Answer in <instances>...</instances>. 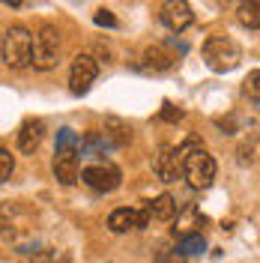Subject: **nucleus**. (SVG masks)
Listing matches in <instances>:
<instances>
[{"mask_svg":"<svg viewBox=\"0 0 260 263\" xmlns=\"http://www.w3.org/2000/svg\"><path fill=\"white\" fill-rule=\"evenodd\" d=\"M179 149H182V177L195 189H210L215 180V159L203 147H192V141Z\"/></svg>","mask_w":260,"mask_h":263,"instance_id":"f257e3e1","label":"nucleus"},{"mask_svg":"<svg viewBox=\"0 0 260 263\" xmlns=\"http://www.w3.org/2000/svg\"><path fill=\"white\" fill-rule=\"evenodd\" d=\"M203 60H207V66L212 72H230V69L239 66L243 51L230 36H210L203 42Z\"/></svg>","mask_w":260,"mask_h":263,"instance_id":"f03ea898","label":"nucleus"},{"mask_svg":"<svg viewBox=\"0 0 260 263\" xmlns=\"http://www.w3.org/2000/svg\"><path fill=\"white\" fill-rule=\"evenodd\" d=\"M30 54H33L30 30L21 27V24H12L3 36V63L9 69H24V66H30Z\"/></svg>","mask_w":260,"mask_h":263,"instance_id":"7ed1b4c3","label":"nucleus"},{"mask_svg":"<svg viewBox=\"0 0 260 263\" xmlns=\"http://www.w3.org/2000/svg\"><path fill=\"white\" fill-rule=\"evenodd\" d=\"M57 54H60V33L54 24H42L36 36H33V54L30 63L39 69V72H48L57 66Z\"/></svg>","mask_w":260,"mask_h":263,"instance_id":"20e7f679","label":"nucleus"},{"mask_svg":"<svg viewBox=\"0 0 260 263\" xmlns=\"http://www.w3.org/2000/svg\"><path fill=\"white\" fill-rule=\"evenodd\" d=\"M81 182L87 185V189H93V192H114V189H120V182H123V174H120V167H114V164H90V167H84L81 171Z\"/></svg>","mask_w":260,"mask_h":263,"instance_id":"39448f33","label":"nucleus"},{"mask_svg":"<svg viewBox=\"0 0 260 263\" xmlns=\"http://www.w3.org/2000/svg\"><path fill=\"white\" fill-rule=\"evenodd\" d=\"M96 75H99L96 57L78 54V57L72 60V69H69V90H72L75 96H87L90 87H93V81H96Z\"/></svg>","mask_w":260,"mask_h":263,"instance_id":"423d86ee","label":"nucleus"},{"mask_svg":"<svg viewBox=\"0 0 260 263\" xmlns=\"http://www.w3.org/2000/svg\"><path fill=\"white\" fill-rule=\"evenodd\" d=\"M159 15H162V24L171 33L189 30V27H192V21H195V12H192L189 0H164L162 9H159Z\"/></svg>","mask_w":260,"mask_h":263,"instance_id":"0eeeda50","label":"nucleus"},{"mask_svg":"<svg viewBox=\"0 0 260 263\" xmlns=\"http://www.w3.org/2000/svg\"><path fill=\"white\" fill-rule=\"evenodd\" d=\"M156 174L162 182H177L182 177V149L174 144H162L159 156H156Z\"/></svg>","mask_w":260,"mask_h":263,"instance_id":"6e6552de","label":"nucleus"},{"mask_svg":"<svg viewBox=\"0 0 260 263\" xmlns=\"http://www.w3.org/2000/svg\"><path fill=\"white\" fill-rule=\"evenodd\" d=\"M146 224H150V213H146V206H141V210H129V206H123V210H114V213L108 215V230H111V233L144 230Z\"/></svg>","mask_w":260,"mask_h":263,"instance_id":"1a4fd4ad","label":"nucleus"},{"mask_svg":"<svg viewBox=\"0 0 260 263\" xmlns=\"http://www.w3.org/2000/svg\"><path fill=\"white\" fill-rule=\"evenodd\" d=\"M78 147H63L54 149V177L63 185H75L78 182Z\"/></svg>","mask_w":260,"mask_h":263,"instance_id":"9d476101","label":"nucleus"},{"mask_svg":"<svg viewBox=\"0 0 260 263\" xmlns=\"http://www.w3.org/2000/svg\"><path fill=\"white\" fill-rule=\"evenodd\" d=\"M42 138H45V123L42 120H24L21 129H18V149L33 156L42 144Z\"/></svg>","mask_w":260,"mask_h":263,"instance_id":"9b49d317","label":"nucleus"},{"mask_svg":"<svg viewBox=\"0 0 260 263\" xmlns=\"http://www.w3.org/2000/svg\"><path fill=\"white\" fill-rule=\"evenodd\" d=\"M99 138H102L105 147H126L132 141V126H126L120 117H108L102 132H99Z\"/></svg>","mask_w":260,"mask_h":263,"instance_id":"f8f14e48","label":"nucleus"},{"mask_svg":"<svg viewBox=\"0 0 260 263\" xmlns=\"http://www.w3.org/2000/svg\"><path fill=\"white\" fill-rule=\"evenodd\" d=\"M207 224H210V221H207V215L200 213L197 206H185L182 213H177V228H174V233H179V236L200 233Z\"/></svg>","mask_w":260,"mask_h":263,"instance_id":"ddd939ff","label":"nucleus"},{"mask_svg":"<svg viewBox=\"0 0 260 263\" xmlns=\"http://www.w3.org/2000/svg\"><path fill=\"white\" fill-rule=\"evenodd\" d=\"M174 51L168 48V45H150L144 51V69L146 72H168L171 66H174Z\"/></svg>","mask_w":260,"mask_h":263,"instance_id":"4468645a","label":"nucleus"},{"mask_svg":"<svg viewBox=\"0 0 260 263\" xmlns=\"http://www.w3.org/2000/svg\"><path fill=\"white\" fill-rule=\"evenodd\" d=\"M146 213H150V218L171 221V218L177 215V200H174L171 195H159L156 200H150V203H146Z\"/></svg>","mask_w":260,"mask_h":263,"instance_id":"2eb2a0df","label":"nucleus"},{"mask_svg":"<svg viewBox=\"0 0 260 263\" xmlns=\"http://www.w3.org/2000/svg\"><path fill=\"white\" fill-rule=\"evenodd\" d=\"M236 21L243 27H248V30H257L260 27V0H239Z\"/></svg>","mask_w":260,"mask_h":263,"instance_id":"dca6fc26","label":"nucleus"},{"mask_svg":"<svg viewBox=\"0 0 260 263\" xmlns=\"http://www.w3.org/2000/svg\"><path fill=\"white\" fill-rule=\"evenodd\" d=\"M177 251L182 257H192V254H203L207 251V239L200 233H189V236H179V246Z\"/></svg>","mask_w":260,"mask_h":263,"instance_id":"f3484780","label":"nucleus"},{"mask_svg":"<svg viewBox=\"0 0 260 263\" xmlns=\"http://www.w3.org/2000/svg\"><path fill=\"white\" fill-rule=\"evenodd\" d=\"M33 263H69V254L57 251V248H42L33 254Z\"/></svg>","mask_w":260,"mask_h":263,"instance_id":"a211bd4d","label":"nucleus"},{"mask_svg":"<svg viewBox=\"0 0 260 263\" xmlns=\"http://www.w3.org/2000/svg\"><path fill=\"white\" fill-rule=\"evenodd\" d=\"M15 171V156L9 153L6 147H0V182H6Z\"/></svg>","mask_w":260,"mask_h":263,"instance_id":"6ab92c4d","label":"nucleus"},{"mask_svg":"<svg viewBox=\"0 0 260 263\" xmlns=\"http://www.w3.org/2000/svg\"><path fill=\"white\" fill-rule=\"evenodd\" d=\"M257 81H260V72L257 69H251V72H248V78H245V84H243V93L248 99H251V102H254V105H257L260 102V90H257Z\"/></svg>","mask_w":260,"mask_h":263,"instance_id":"aec40b11","label":"nucleus"},{"mask_svg":"<svg viewBox=\"0 0 260 263\" xmlns=\"http://www.w3.org/2000/svg\"><path fill=\"white\" fill-rule=\"evenodd\" d=\"M63 147H78V135L72 129H60V135H57V149Z\"/></svg>","mask_w":260,"mask_h":263,"instance_id":"412c9836","label":"nucleus"},{"mask_svg":"<svg viewBox=\"0 0 260 263\" xmlns=\"http://www.w3.org/2000/svg\"><path fill=\"white\" fill-rule=\"evenodd\" d=\"M164 120V123H177V120H182V111H179V108H174V105H171V102H164L162 105V114H159Z\"/></svg>","mask_w":260,"mask_h":263,"instance_id":"4be33fe9","label":"nucleus"},{"mask_svg":"<svg viewBox=\"0 0 260 263\" xmlns=\"http://www.w3.org/2000/svg\"><path fill=\"white\" fill-rule=\"evenodd\" d=\"M93 21H96L99 27H117V18L108 12V9H99L96 15H93Z\"/></svg>","mask_w":260,"mask_h":263,"instance_id":"5701e85b","label":"nucleus"},{"mask_svg":"<svg viewBox=\"0 0 260 263\" xmlns=\"http://www.w3.org/2000/svg\"><path fill=\"white\" fill-rule=\"evenodd\" d=\"M156 263H185V257L174 248V251H162V254L156 257Z\"/></svg>","mask_w":260,"mask_h":263,"instance_id":"b1692460","label":"nucleus"},{"mask_svg":"<svg viewBox=\"0 0 260 263\" xmlns=\"http://www.w3.org/2000/svg\"><path fill=\"white\" fill-rule=\"evenodd\" d=\"M0 3H9V6H15V9L18 6H24V0H0Z\"/></svg>","mask_w":260,"mask_h":263,"instance_id":"393cba45","label":"nucleus"}]
</instances>
